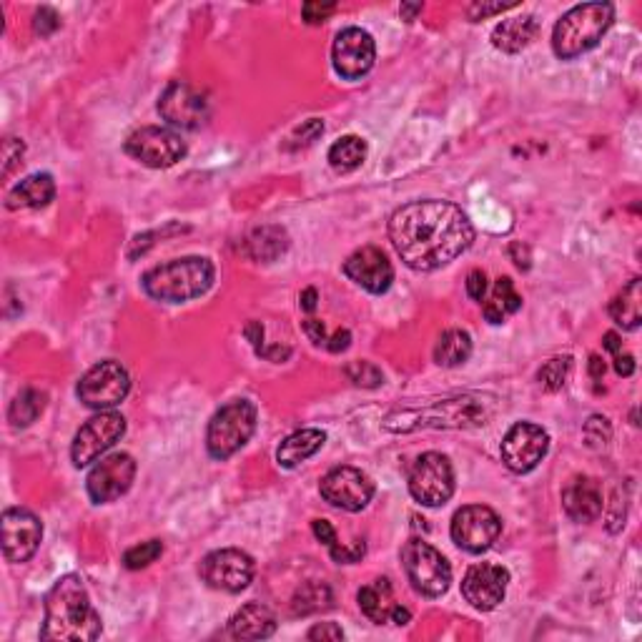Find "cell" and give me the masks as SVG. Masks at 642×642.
<instances>
[{"label": "cell", "instance_id": "1", "mask_svg": "<svg viewBox=\"0 0 642 642\" xmlns=\"http://www.w3.org/2000/svg\"><path fill=\"white\" fill-rule=\"evenodd\" d=\"M389 239L409 269L429 274L459 259L472 246L474 229L457 204L427 199L394 211Z\"/></svg>", "mask_w": 642, "mask_h": 642}, {"label": "cell", "instance_id": "2", "mask_svg": "<svg viewBox=\"0 0 642 642\" xmlns=\"http://www.w3.org/2000/svg\"><path fill=\"white\" fill-rule=\"evenodd\" d=\"M101 615L88 597L86 585L78 575H63L46 595V620L41 640L91 642L101 635Z\"/></svg>", "mask_w": 642, "mask_h": 642}, {"label": "cell", "instance_id": "3", "mask_svg": "<svg viewBox=\"0 0 642 642\" xmlns=\"http://www.w3.org/2000/svg\"><path fill=\"white\" fill-rule=\"evenodd\" d=\"M216 269L204 256H184L169 264L153 266L143 276V291L164 304H184L199 299L214 286Z\"/></svg>", "mask_w": 642, "mask_h": 642}, {"label": "cell", "instance_id": "4", "mask_svg": "<svg viewBox=\"0 0 642 642\" xmlns=\"http://www.w3.org/2000/svg\"><path fill=\"white\" fill-rule=\"evenodd\" d=\"M490 414L492 404L485 402V397H479V394H462V397H452L432 404V407L422 409V412L404 409V412L389 414L384 427L389 432H414L419 427L477 429L485 427Z\"/></svg>", "mask_w": 642, "mask_h": 642}, {"label": "cell", "instance_id": "5", "mask_svg": "<svg viewBox=\"0 0 642 642\" xmlns=\"http://www.w3.org/2000/svg\"><path fill=\"white\" fill-rule=\"evenodd\" d=\"M612 21H615V8L610 3H582V6L570 8L557 21L555 33H552V48H555L557 58L572 61V58L592 51L610 31Z\"/></svg>", "mask_w": 642, "mask_h": 642}, {"label": "cell", "instance_id": "6", "mask_svg": "<svg viewBox=\"0 0 642 642\" xmlns=\"http://www.w3.org/2000/svg\"><path fill=\"white\" fill-rule=\"evenodd\" d=\"M256 432V407L249 399H234L211 417L206 429V447L214 459H229Z\"/></svg>", "mask_w": 642, "mask_h": 642}, {"label": "cell", "instance_id": "7", "mask_svg": "<svg viewBox=\"0 0 642 642\" xmlns=\"http://www.w3.org/2000/svg\"><path fill=\"white\" fill-rule=\"evenodd\" d=\"M402 567L419 595L442 597L452 585V567L447 557L424 540H409L402 547Z\"/></svg>", "mask_w": 642, "mask_h": 642}, {"label": "cell", "instance_id": "8", "mask_svg": "<svg viewBox=\"0 0 642 642\" xmlns=\"http://www.w3.org/2000/svg\"><path fill=\"white\" fill-rule=\"evenodd\" d=\"M409 495L424 507H442L454 495V469L444 454L427 452L409 469Z\"/></svg>", "mask_w": 642, "mask_h": 642}, {"label": "cell", "instance_id": "9", "mask_svg": "<svg viewBox=\"0 0 642 642\" xmlns=\"http://www.w3.org/2000/svg\"><path fill=\"white\" fill-rule=\"evenodd\" d=\"M126 153L148 169H171L186 156V143L169 128L143 126L126 138Z\"/></svg>", "mask_w": 642, "mask_h": 642}, {"label": "cell", "instance_id": "10", "mask_svg": "<svg viewBox=\"0 0 642 642\" xmlns=\"http://www.w3.org/2000/svg\"><path fill=\"white\" fill-rule=\"evenodd\" d=\"M128 392H131V377H128L126 367L113 362V359L88 369L76 387L78 399L86 407L98 409V412L121 404L128 397Z\"/></svg>", "mask_w": 642, "mask_h": 642}, {"label": "cell", "instance_id": "11", "mask_svg": "<svg viewBox=\"0 0 642 642\" xmlns=\"http://www.w3.org/2000/svg\"><path fill=\"white\" fill-rule=\"evenodd\" d=\"M158 113L166 123L184 131H199L211 118V103L206 93L186 81H174L158 98Z\"/></svg>", "mask_w": 642, "mask_h": 642}, {"label": "cell", "instance_id": "12", "mask_svg": "<svg viewBox=\"0 0 642 642\" xmlns=\"http://www.w3.org/2000/svg\"><path fill=\"white\" fill-rule=\"evenodd\" d=\"M452 540L459 550L482 555L497 542L502 532V520L492 507L467 505L452 517Z\"/></svg>", "mask_w": 642, "mask_h": 642}, {"label": "cell", "instance_id": "13", "mask_svg": "<svg viewBox=\"0 0 642 642\" xmlns=\"http://www.w3.org/2000/svg\"><path fill=\"white\" fill-rule=\"evenodd\" d=\"M126 434V419L118 412H101L78 429L71 444V459L76 467L96 462L103 452L113 447Z\"/></svg>", "mask_w": 642, "mask_h": 642}, {"label": "cell", "instance_id": "14", "mask_svg": "<svg viewBox=\"0 0 642 642\" xmlns=\"http://www.w3.org/2000/svg\"><path fill=\"white\" fill-rule=\"evenodd\" d=\"M321 497L344 512H362L374 497V482L357 467H334L321 479Z\"/></svg>", "mask_w": 642, "mask_h": 642}, {"label": "cell", "instance_id": "15", "mask_svg": "<svg viewBox=\"0 0 642 642\" xmlns=\"http://www.w3.org/2000/svg\"><path fill=\"white\" fill-rule=\"evenodd\" d=\"M550 434L535 422H517L502 439V462L515 474H527L545 459Z\"/></svg>", "mask_w": 642, "mask_h": 642}, {"label": "cell", "instance_id": "16", "mask_svg": "<svg viewBox=\"0 0 642 642\" xmlns=\"http://www.w3.org/2000/svg\"><path fill=\"white\" fill-rule=\"evenodd\" d=\"M201 580L221 592H241L254 580V560L246 552L216 550L201 560Z\"/></svg>", "mask_w": 642, "mask_h": 642}, {"label": "cell", "instance_id": "17", "mask_svg": "<svg viewBox=\"0 0 642 642\" xmlns=\"http://www.w3.org/2000/svg\"><path fill=\"white\" fill-rule=\"evenodd\" d=\"M133 477H136V462H133L131 454H111V457L101 459L88 474V497L96 505H108V502L118 500L131 490Z\"/></svg>", "mask_w": 642, "mask_h": 642}, {"label": "cell", "instance_id": "18", "mask_svg": "<svg viewBox=\"0 0 642 642\" xmlns=\"http://www.w3.org/2000/svg\"><path fill=\"white\" fill-rule=\"evenodd\" d=\"M377 61V46L374 38L362 28H344L332 46L334 71L347 81L367 76Z\"/></svg>", "mask_w": 642, "mask_h": 642}, {"label": "cell", "instance_id": "19", "mask_svg": "<svg viewBox=\"0 0 642 642\" xmlns=\"http://www.w3.org/2000/svg\"><path fill=\"white\" fill-rule=\"evenodd\" d=\"M43 540V525L26 507L3 512V555L8 562H28Z\"/></svg>", "mask_w": 642, "mask_h": 642}, {"label": "cell", "instance_id": "20", "mask_svg": "<svg viewBox=\"0 0 642 642\" xmlns=\"http://www.w3.org/2000/svg\"><path fill=\"white\" fill-rule=\"evenodd\" d=\"M507 582H510V572L495 562H479L467 570L462 580V595L474 610L490 612L500 607V602L507 595Z\"/></svg>", "mask_w": 642, "mask_h": 642}, {"label": "cell", "instance_id": "21", "mask_svg": "<svg viewBox=\"0 0 642 642\" xmlns=\"http://www.w3.org/2000/svg\"><path fill=\"white\" fill-rule=\"evenodd\" d=\"M344 274L369 294H384L394 281V266L377 246H364L344 261Z\"/></svg>", "mask_w": 642, "mask_h": 642}, {"label": "cell", "instance_id": "22", "mask_svg": "<svg viewBox=\"0 0 642 642\" xmlns=\"http://www.w3.org/2000/svg\"><path fill=\"white\" fill-rule=\"evenodd\" d=\"M359 607H362L364 615L369 617L377 625H384V622H394V625H407L412 620L407 607L399 605L394 600L392 582L387 577H379V580L369 582L359 590Z\"/></svg>", "mask_w": 642, "mask_h": 642}, {"label": "cell", "instance_id": "23", "mask_svg": "<svg viewBox=\"0 0 642 642\" xmlns=\"http://www.w3.org/2000/svg\"><path fill=\"white\" fill-rule=\"evenodd\" d=\"M562 507L575 522H595L602 512L600 485L590 477H572L562 490Z\"/></svg>", "mask_w": 642, "mask_h": 642}, {"label": "cell", "instance_id": "24", "mask_svg": "<svg viewBox=\"0 0 642 642\" xmlns=\"http://www.w3.org/2000/svg\"><path fill=\"white\" fill-rule=\"evenodd\" d=\"M276 632V615L261 602H249L229 620V635L236 640H266Z\"/></svg>", "mask_w": 642, "mask_h": 642}, {"label": "cell", "instance_id": "25", "mask_svg": "<svg viewBox=\"0 0 642 642\" xmlns=\"http://www.w3.org/2000/svg\"><path fill=\"white\" fill-rule=\"evenodd\" d=\"M56 199V181L51 174H33L23 179L16 189L8 194L6 206L16 209H43Z\"/></svg>", "mask_w": 642, "mask_h": 642}, {"label": "cell", "instance_id": "26", "mask_svg": "<svg viewBox=\"0 0 642 642\" xmlns=\"http://www.w3.org/2000/svg\"><path fill=\"white\" fill-rule=\"evenodd\" d=\"M540 33V23L535 16H522L502 21L500 26L492 31V46L502 53H520L530 46Z\"/></svg>", "mask_w": 642, "mask_h": 642}, {"label": "cell", "instance_id": "27", "mask_svg": "<svg viewBox=\"0 0 642 642\" xmlns=\"http://www.w3.org/2000/svg\"><path fill=\"white\" fill-rule=\"evenodd\" d=\"M327 442V434L321 429H299V432L289 434V437L281 442L279 452H276V459H279L281 467L291 469L296 464L306 462L309 457H314L321 447Z\"/></svg>", "mask_w": 642, "mask_h": 642}, {"label": "cell", "instance_id": "28", "mask_svg": "<svg viewBox=\"0 0 642 642\" xmlns=\"http://www.w3.org/2000/svg\"><path fill=\"white\" fill-rule=\"evenodd\" d=\"M610 316L617 327L627 329V332L640 327V321H642V281L640 279H632L630 284H627L625 289L610 301Z\"/></svg>", "mask_w": 642, "mask_h": 642}, {"label": "cell", "instance_id": "29", "mask_svg": "<svg viewBox=\"0 0 642 642\" xmlns=\"http://www.w3.org/2000/svg\"><path fill=\"white\" fill-rule=\"evenodd\" d=\"M286 246H289V236H286L284 229L279 226H261L254 234L246 239V249H249V256L256 261H276L279 256H284Z\"/></svg>", "mask_w": 642, "mask_h": 642}, {"label": "cell", "instance_id": "30", "mask_svg": "<svg viewBox=\"0 0 642 642\" xmlns=\"http://www.w3.org/2000/svg\"><path fill=\"white\" fill-rule=\"evenodd\" d=\"M472 354V337L464 329H447L434 347V362L439 367H462Z\"/></svg>", "mask_w": 642, "mask_h": 642}, {"label": "cell", "instance_id": "31", "mask_svg": "<svg viewBox=\"0 0 642 642\" xmlns=\"http://www.w3.org/2000/svg\"><path fill=\"white\" fill-rule=\"evenodd\" d=\"M520 306L522 296L515 291V284H512L510 276H502V279H497L490 299L485 301V319L490 321V324H502V321L510 314H515Z\"/></svg>", "mask_w": 642, "mask_h": 642}, {"label": "cell", "instance_id": "32", "mask_svg": "<svg viewBox=\"0 0 642 642\" xmlns=\"http://www.w3.org/2000/svg\"><path fill=\"white\" fill-rule=\"evenodd\" d=\"M329 166L337 174H352L367 158V141L362 136H344L329 148Z\"/></svg>", "mask_w": 642, "mask_h": 642}, {"label": "cell", "instance_id": "33", "mask_svg": "<svg viewBox=\"0 0 642 642\" xmlns=\"http://www.w3.org/2000/svg\"><path fill=\"white\" fill-rule=\"evenodd\" d=\"M46 399V394L38 392V389H23L8 409V419H11L13 427H31L46 409Z\"/></svg>", "mask_w": 642, "mask_h": 642}, {"label": "cell", "instance_id": "34", "mask_svg": "<svg viewBox=\"0 0 642 642\" xmlns=\"http://www.w3.org/2000/svg\"><path fill=\"white\" fill-rule=\"evenodd\" d=\"M332 607V592L327 585H306L301 587L299 595L294 597V612L296 615H309L316 610H327Z\"/></svg>", "mask_w": 642, "mask_h": 642}, {"label": "cell", "instance_id": "35", "mask_svg": "<svg viewBox=\"0 0 642 642\" xmlns=\"http://www.w3.org/2000/svg\"><path fill=\"white\" fill-rule=\"evenodd\" d=\"M570 369L572 357H555L537 372V379H540V384L547 392H557V389L565 387L567 377H570Z\"/></svg>", "mask_w": 642, "mask_h": 642}, {"label": "cell", "instance_id": "36", "mask_svg": "<svg viewBox=\"0 0 642 642\" xmlns=\"http://www.w3.org/2000/svg\"><path fill=\"white\" fill-rule=\"evenodd\" d=\"M161 555H164V542L148 540V542H141V545L131 547V550L123 555V565H126L128 570H141V567H148L151 562H156Z\"/></svg>", "mask_w": 642, "mask_h": 642}, {"label": "cell", "instance_id": "37", "mask_svg": "<svg viewBox=\"0 0 642 642\" xmlns=\"http://www.w3.org/2000/svg\"><path fill=\"white\" fill-rule=\"evenodd\" d=\"M324 133V123L319 118H309L306 123H301L289 138V151H299V148L311 146L314 141H319V136Z\"/></svg>", "mask_w": 642, "mask_h": 642}, {"label": "cell", "instance_id": "38", "mask_svg": "<svg viewBox=\"0 0 642 642\" xmlns=\"http://www.w3.org/2000/svg\"><path fill=\"white\" fill-rule=\"evenodd\" d=\"M347 374L354 384H359V387H379V384L384 382L382 372H379V369L369 362L349 364Z\"/></svg>", "mask_w": 642, "mask_h": 642}, {"label": "cell", "instance_id": "39", "mask_svg": "<svg viewBox=\"0 0 642 642\" xmlns=\"http://www.w3.org/2000/svg\"><path fill=\"white\" fill-rule=\"evenodd\" d=\"M23 153H26L23 141H18V138H6V143H3V179H11L16 166L23 164Z\"/></svg>", "mask_w": 642, "mask_h": 642}, {"label": "cell", "instance_id": "40", "mask_svg": "<svg viewBox=\"0 0 642 642\" xmlns=\"http://www.w3.org/2000/svg\"><path fill=\"white\" fill-rule=\"evenodd\" d=\"M334 11H337V3H319V0H309V3L301 6V16H304V21L309 23V26H319V23L327 21Z\"/></svg>", "mask_w": 642, "mask_h": 642}, {"label": "cell", "instance_id": "41", "mask_svg": "<svg viewBox=\"0 0 642 642\" xmlns=\"http://www.w3.org/2000/svg\"><path fill=\"white\" fill-rule=\"evenodd\" d=\"M585 437L590 442V447H605L612 437L610 422L605 417H592L585 427Z\"/></svg>", "mask_w": 642, "mask_h": 642}, {"label": "cell", "instance_id": "42", "mask_svg": "<svg viewBox=\"0 0 642 642\" xmlns=\"http://www.w3.org/2000/svg\"><path fill=\"white\" fill-rule=\"evenodd\" d=\"M329 552H332L334 560L342 562V565H352V562H359L364 557V542H354V545L349 547H342L337 542L334 547H329Z\"/></svg>", "mask_w": 642, "mask_h": 642}, {"label": "cell", "instance_id": "43", "mask_svg": "<svg viewBox=\"0 0 642 642\" xmlns=\"http://www.w3.org/2000/svg\"><path fill=\"white\" fill-rule=\"evenodd\" d=\"M515 6L517 3H472V6L467 8V16L472 18V21H482V18H490L495 16V13H502Z\"/></svg>", "mask_w": 642, "mask_h": 642}, {"label": "cell", "instance_id": "44", "mask_svg": "<svg viewBox=\"0 0 642 642\" xmlns=\"http://www.w3.org/2000/svg\"><path fill=\"white\" fill-rule=\"evenodd\" d=\"M58 26H61V18H58V13L53 11V8H41V11L36 13L33 28H36V33H41V36H51L53 31H58Z\"/></svg>", "mask_w": 642, "mask_h": 642}, {"label": "cell", "instance_id": "45", "mask_svg": "<svg viewBox=\"0 0 642 642\" xmlns=\"http://www.w3.org/2000/svg\"><path fill=\"white\" fill-rule=\"evenodd\" d=\"M467 294L472 296L474 301H485L487 296V276L485 271H472V274L467 276Z\"/></svg>", "mask_w": 642, "mask_h": 642}, {"label": "cell", "instance_id": "46", "mask_svg": "<svg viewBox=\"0 0 642 642\" xmlns=\"http://www.w3.org/2000/svg\"><path fill=\"white\" fill-rule=\"evenodd\" d=\"M344 630L334 622H319L309 630V640H342Z\"/></svg>", "mask_w": 642, "mask_h": 642}, {"label": "cell", "instance_id": "47", "mask_svg": "<svg viewBox=\"0 0 642 642\" xmlns=\"http://www.w3.org/2000/svg\"><path fill=\"white\" fill-rule=\"evenodd\" d=\"M311 530H314L316 540L324 542V545H327V547L337 545V532H334L332 522H327V520H314V522H311Z\"/></svg>", "mask_w": 642, "mask_h": 642}, {"label": "cell", "instance_id": "48", "mask_svg": "<svg viewBox=\"0 0 642 642\" xmlns=\"http://www.w3.org/2000/svg\"><path fill=\"white\" fill-rule=\"evenodd\" d=\"M304 332H306V337H309L311 342L316 344V347H321V344L327 347V342H329L327 327H324V324H321L319 319H306L304 321Z\"/></svg>", "mask_w": 642, "mask_h": 642}, {"label": "cell", "instance_id": "49", "mask_svg": "<svg viewBox=\"0 0 642 642\" xmlns=\"http://www.w3.org/2000/svg\"><path fill=\"white\" fill-rule=\"evenodd\" d=\"M349 344H352V334H349L347 329H339V332L327 342V349L329 352L339 354V352H344V349H349Z\"/></svg>", "mask_w": 642, "mask_h": 642}, {"label": "cell", "instance_id": "50", "mask_svg": "<svg viewBox=\"0 0 642 642\" xmlns=\"http://www.w3.org/2000/svg\"><path fill=\"white\" fill-rule=\"evenodd\" d=\"M246 337H249V342L256 347V354L264 349V327H261L259 321H251V324H246Z\"/></svg>", "mask_w": 642, "mask_h": 642}, {"label": "cell", "instance_id": "51", "mask_svg": "<svg viewBox=\"0 0 642 642\" xmlns=\"http://www.w3.org/2000/svg\"><path fill=\"white\" fill-rule=\"evenodd\" d=\"M615 372L620 374V377H630V374L635 372V359H632L630 354H615Z\"/></svg>", "mask_w": 642, "mask_h": 642}, {"label": "cell", "instance_id": "52", "mask_svg": "<svg viewBox=\"0 0 642 642\" xmlns=\"http://www.w3.org/2000/svg\"><path fill=\"white\" fill-rule=\"evenodd\" d=\"M316 299H319V294H316V289H306L304 294L299 296V306L304 311H314L316 309Z\"/></svg>", "mask_w": 642, "mask_h": 642}, {"label": "cell", "instance_id": "53", "mask_svg": "<svg viewBox=\"0 0 642 642\" xmlns=\"http://www.w3.org/2000/svg\"><path fill=\"white\" fill-rule=\"evenodd\" d=\"M605 349H607V352H612V354H620L622 352V342H620V337H617L615 332H607L605 334Z\"/></svg>", "mask_w": 642, "mask_h": 642}, {"label": "cell", "instance_id": "54", "mask_svg": "<svg viewBox=\"0 0 642 642\" xmlns=\"http://www.w3.org/2000/svg\"><path fill=\"white\" fill-rule=\"evenodd\" d=\"M399 13H402L404 21L412 23L414 16H417V13H422V3H412V6H402V8H399Z\"/></svg>", "mask_w": 642, "mask_h": 642}, {"label": "cell", "instance_id": "55", "mask_svg": "<svg viewBox=\"0 0 642 642\" xmlns=\"http://www.w3.org/2000/svg\"><path fill=\"white\" fill-rule=\"evenodd\" d=\"M590 374L592 379H602V374H605V364H602L600 357L590 359Z\"/></svg>", "mask_w": 642, "mask_h": 642}]
</instances>
